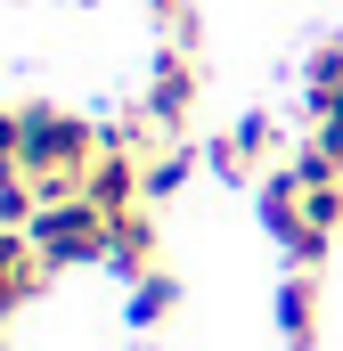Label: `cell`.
Listing matches in <instances>:
<instances>
[{"instance_id":"obj_6","label":"cell","mask_w":343,"mask_h":351,"mask_svg":"<svg viewBox=\"0 0 343 351\" xmlns=\"http://www.w3.org/2000/svg\"><path fill=\"white\" fill-rule=\"evenodd\" d=\"M213 172L221 180H270L278 172V123L270 114H246L237 131H221L213 139Z\"/></svg>"},{"instance_id":"obj_8","label":"cell","mask_w":343,"mask_h":351,"mask_svg":"<svg viewBox=\"0 0 343 351\" xmlns=\"http://www.w3.org/2000/svg\"><path fill=\"white\" fill-rule=\"evenodd\" d=\"M106 269H115V278H147V269H156V221H147V204L115 213V245H106Z\"/></svg>"},{"instance_id":"obj_7","label":"cell","mask_w":343,"mask_h":351,"mask_svg":"<svg viewBox=\"0 0 343 351\" xmlns=\"http://www.w3.org/2000/svg\"><path fill=\"white\" fill-rule=\"evenodd\" d=\"M278 335H286V351H319V269H286V286H278Z\"/></svg>"},{"instance_id":"obj_4","label":"cell","mask_w":343,"mask_h":351,"mask_svg":"<svg viewBox=\"0 0 343 351\" xmlns=\"http://www.w3.org/2000/svg\"><path fill=\"white\" fill-rule=\"evenodd\" d=\"M139 114L164 131V139H180L188 131V114H196V58L172 41L164 58H156V74H147V98H139Z\"/></svg>"},{"instance_id":"obj_3","label":"cell","mask_w":343,"mask_h":351,"mask_svg":"<svg viewBox=\"0 0 343 351\" xmlns=\"http://www.w3.org/2000/svg\"><path fill=\"white\" fill-rule=\"evenodd\" d=\"M261 229L286 245L294 269H319V262H327V237L311 229V180L294 172V164H278V172L261 180Z\"/></svg>"},{"instance_id":"obj_5","label":"cell","mask_w":343,"mask_h":351,"mask_svg":"<svg viewBox=\"0 0 343 351\" xmlns=\"http://www.w3.org/2000/svg\"><path fill=\"white\" fill-rule=\"evenodd\" d=\"M41 294H49V254L33 245V229H8L0 221V319H16Z\"/></svg>"},{"instance_id":"obj_10","label":"cell","mask_w":343,"mask_h":351,"mask_svg":"<svg viewBox=\"0 0 343 351\" xmlns=\"http://www.w3.org/2000/svg\"><path fill=\"white\" fill-rule=\"evenodd\" d=\"M172 311H180V278L164 262L147 269V278H131V327H164Z\"/></svg>"},{"instance_id":"obj_11","label":"cell","mask_w":343,"mask_h":351,"mask_svg":"<svg viewBox=\"0 0 343 351\" xmlns=\"http://www.w3.org/2000/svg\"><path fill=\"white\" fill-rule=\"evenodd\" d=\"M180 188H188V147L164 139V147L147 156V204H164V196H180Z\"/></svg>"},{"instance_id":"obj_9","label":"cell","mask_w":343,"mask_h":351,"mask_svg":"<svg viewBox=\"0 0 343 351\" xmlns=\"http://www.w3.org/2000/svg\"><path fill=\"white\" fill-rule=\"evenodd\" d=\"M303 114L311 123H335L343 114V41L311 49V66H303Z\"/></svg>"},{"instance_id":"obj_1","label":"cell","mask_w":343,"mask_h":351,"mask_svg":"<svg viewBox=\"0 0 343 351\" xmlns=\"http://www.w3.org/2000/svg\"><path fill=\"white\" fill-rule=\"evenodd\" d=\"M98 147H106V131L82 123V114L41 106V98H25V106H16V164L33 172L41 204H49V196H82V172L98 164Z\"/></svg>"},{"instance_id":"obj_2","label":"cell","mask_w":343,"mask_h":351,"mask_svg":"<svg viewBox=\"0 0 343 351\" xmlns=\"http://www.w3.org/2000/svg\"><path fill=\"white\" fill-rule=\"evenodd\" d=\"M33 245L49 254V269H90L115 245V213H98L90 196H49L33 213Z\"/></svg>"}]
</instances>
